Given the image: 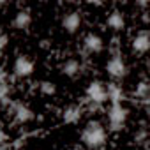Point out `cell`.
I'll return each instance as SVG.
<instances>
[{
  "label": "cell",
  "mask_w": 150,
  "mask_h": 150,
  "mask_svg": "<svg viewBox=\"0 0 150 150\" xmlns=\"http://www.w3.org/2000/svg\"><path fill=\"white\" fill-rule=\"evenodd\" d=\"M4 139H6V136H4V132H2V131H0V141H4Z\"/></svg>",
  "instance_id": "ac0fdd59"
},
{
  "label": "cell",
  "mask_w": 150,
  "mask_h": 150,
  "mask_svg": "<svg viewBox=\"0 0 150 150\" xmlns=\"http://www.w3.org/2000/svg\"><path fill=\"white\" fill-rule=\"evenodd\" d=\"M87 99L88 103H94V104H103L104 101H108V96H106V85L99 80L96 81H90L88 87H87Z\"/></svg>",
  "instance_id": "277c9868"
},
{
  "label": "cell",
  "mask_w": 150,
  "mask_h": 150,
  "mask_svg": "<svg viewBox=\"0 0 150 150\" xmlns=\"http://www.w3.org/2000/svg\"><path fill=\"white\" fill-rule=\"evenodd\" d=\"M41 92L42 94H46V96H51V94H55V90H57V87L53 85V83H48V81H44V83H41Z\"/></svg>",
  "instance_id": "2e32d148"
},
{
  "label": "cell",
  "mask_w": 150,
  "mask_h": 150,
  "mask_svg": "<svg viewBox=\"0 0 150 150\" xmlns=\"http://www.w3.org/2000/svg\"><path fill=\"white\" fill-rule=\"evenodd\" d=\"M104 48V42L103 39L97 35V34H88L85 39H83V50L87 55H94V53H101Z\"/></svg>",
  "instance_id": "8992f818"
},
{
  "label": "cell",
  "mask_w": 150,
  "mask_h": 150,
  "mask_svg": "<svg viewBox=\"0 0 150 150\" xmlns=\"http://www.w3.org/2000/svg\"><path fill=\"white\" fill-rule=\"evenodd\" d=\"M106 96H108V99H110L113 104H115V103H120L122 97H124L122 88H120L117 83H110V85L106 87Z\"/></svg>",
  "instance_id": "7c38bea8"
},
{
  "label": "cell",
  "mask_w": 150,
  "mask_h": 150,
  "mask_svg": "<svg viewBox=\"0 0 150 150\" xmlns=\"http://www.w3.org/2000/svg\"><path fill=\"white\" fill-rule=\"evenodd\" d=\"M14 118H16L18 124H27V122H30L34 118V113H32V110L28 106L18 103V104H14Z\"/></svg>",
  "instance_id": "30bf717a"
},
{
  "label": "cell",
  "mask_w": 150,
  "mask_h": 150,
  "mask_svg": "<svg viewBox=\"0 0 150 150\" xmlns=\"http://www.w3.org/2000/svg\"><path fill=\"white\" fill-rule=\"evenodd\" d=\"M80 117H81V111H80V108H78V106H69V108L64 111V120H65V122H69V124L80 120Z\"/></svg>",
  "instance_id": "5bb4252c"
},
{
  "label": "cell",
  "mask_w": 150,
  "mask_h": 150,
  "mask_svg": "<svg viewBox=\"0 0 150 150\" xmlns=\"http://www.w3.org/2000/svg\"><path fill=\"white\" fill-rule=\"evenodd\" d=\"M62 74H65L67 78H78L81 74V64L76 58H69L62 65Z\"/></svg>",
  "instance_id": "9c48e42d"
},
{
  "label": "cell",
  "mask_w": 150,
  "mask_h": 150,
  "mask_svg": "<svg viewBox=\"0 0 150 150\" xmlns=\"http://www.w3.org/2000/svg\"><path fill=\"white\" fill-rule=\"evenodd\" d=\"M13 71L18 78H27L34 72V62L27 57V55H20L16 60H14V65H13Z\"/></svg>",
  "instance_id": "5b68a950"
},
{
  "label": "cell",
  "mask_w": 150,
  "mask_h": 150,
  "mask_svg": "<svg viewBox=\"0 0 150 150\" xmlns=\"http://www.w3.org/2000/svg\"><path fill=\"white\" fill-rule=\"evenodd\" d=\"M106 71H108V74H110L113 80H124L127 74H129V67H127V64L124 62V58H122L120 53H115V55L108 60Z\"/></svg>",
  "instance_id": "3957f363"
},
{
  "label": "cell",
  "mask_w": 150,
  "mask_h": 150,
  "mask_svg": "<svg viewBox=\"0 0 150 150\" xmlns=\"http://www.w3.org/2000/svg\"><path fill=\"white\" fill-rule=\"evenodd\" d=\"M7 42H9V37H7L6 34H0V51L7 46Z\"/></svg>",
  "instance_id": "e0dca14e"
},
{
  "label": "cell",
  "mask_w": 150,
  "mask_h": 150,
  "mask_svg": "<svg viewBox=\"0 0 150 150\" xmlns=\"http://www.w3.org/2000/svg\"><path fill=\"white\" fill-rule=\"evenodd\" d=\"M81 25V16L80 13H67L64 18H62V28L69 34H74V32H78Z\"/></svg>",
  "instance_id": "52a82bcc"
},
{
  "label": "cell",
  "mask_w": 150,
  "mask_h": 150,
  "mask_svg": "<svg viewBox=\"0 0 150 150\" xmlns=\"http://www.w3.org/2000/svg\"><path fill=\"white\" fill-rule=\"evenodd\" d=\"M148 48H150V35H148L146 30H143V32H139V34L136 35V39L132 41V50H134L136 53H139V55H145V53L148 51Z\"/></svg>",
  "instance_id": "ba28073f"
},
{
  "label": "cell",
  "mask_w": 150,
  "mask_h": 150,
  "mask_svg": "<svg viewBox=\"0 0 150 150\" xmlns=\"http://www.w3.org/2000/svg\"><path fill=\"white\" fill-rule=\"evenodd\" d=\"M136 97H139L141 101H146L148 99V83L146 81H141L136 87Z\"/></svg>",
  "instance_id": "9a60e30c"
},
{
  "label": "cell",
  "mask_w": 150,
  "mask_h": 150,
  "mask_svg": "<svg viewBox=\"0 0 150 150\" xmlns=\"http://www.w3.org/2000/svg\"><path fill=\"white\" fill-rule=\"evenodd\" d=\"M108 25H110L113 30H120V28H124V16H122V13L113 11V13L108 16Z\"/></svg>",
  "instance_id": "4fadbf2b"
},
{
  "label": "cell",
  "mask_w": 150,
  "mask_h": 150,
  "mask_svg": "<svg viewBox=\"0 0 150 150\" xmlns=\"http://www.w3.org/2000/svg\"><path fill=\"white\" fill-rule=\"evenodd\" d=\"M127 117H129V110L125 106H122L120 103L111 104V108L108 110V129L113 132L122 131L127 122Z\"/></svg>",
  "instance_id": "7a4b0ae2"
},
{
  "label": "cell",
  "mask_w": 150,
  "mask_h": 150,
  "mask_svg": "<svg viewBox=\"0 0 150 150\" xmlns=\"http://www.w3.org/2000/svg\"><path fill=\"white\" fill-rule=\"evenodd\" d=\"M81 141L90 150H97V148L104 146V143H106V129H104V125L101 122H97V120H90L83 127Z\"/></svg>",
  "instance_id": "6da1fadb"
},
{
  "label": "cell",
  "mask_w": 150,
  "mask_h": 150,
  "mask_svg": "<svg viewBox=\"0 0 150 150\" xmlns=\"http://www.w3.org/2000/svg\"><path fill=\"white\" fill-rule=\"evenodd\" d=\"M30 23H32V16H30V11H27V9L25 11H20L14 16V20H13V25L18 30H27L30 27Z\"/></svg>",
  "instance_id": "8fae6325"
}]
</instances>
